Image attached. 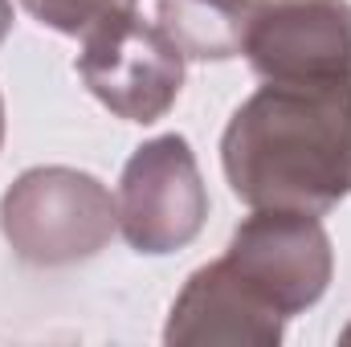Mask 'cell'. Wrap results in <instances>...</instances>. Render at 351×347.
Wrapping results in <instances>:
<instances>
[{
	"label": "cell",
	"mask_w": 351,
	"mask_h": 347,
	"mask_svg": "<svg viewBox=\"0 0 351 347\" xmlns=\"http://www.w3.org/2000/svg\"><path fill=\"white\" fill-rule=\"evenodd\" d=\"M21 4L29 8L33 21H41L53 33H66V37H82L102 16L135 8V0H21Z\"/></svg>",
	"instance_id": "9c48e42d"
},
{
	"label": "cell",
	"mask_w": 351,
	"mask_h": 347,
	"mask_svg": "<svg viewBox=\"0 0 351 347\" xmlns=\"http://www.w3.org/2000/svg\"><path fill=\"white\" fill-rule=\"evenodd\" d=\"M8 29H12V0H0V41L8 37Z\"/></svg>",
	"instance_id": "30bf717a"
},
{
	"label": "cell",
	"mask_w": 351,
	"mask_h": 347,
	"mask_svg": "<svg viewBox=\"0 0 351 347\" xmlns=\"http://www.w3.org/2000/svg\"><path fill=\"white\" fill-rule=\"evenodd\" d=\"M225 261L282 319L315 307L335 274V250L319 217L290 208H254L233 229Z\"/></svg>",
	"instance_id": "5b68a950"
},
{
	"label": "cell",
	"mask_w": 351,
	"mask_h": 347,
	"mask_svg": "<svg viewBox=\"0 0 351 347\" xmlns=\"http://www.w3.org/2000/svg\"><path fill=\"white\" fill-rule=\"evenodd\" d=\"M0 143H4V98H0Z\"/></svg>",
	"instance_id": "8fae6325"
},
{
	"label": "cell",
	"mask_w": 351,
	"mask_h": 347,
	"mask_svg": "<svg viewBox=\"0 0 351 347\" xmlns=\"http://www.w3.org/2000/svg\"><path fill=\"white\" fill-rule=\"evenodd\" d=\"M119 200L78 168H29L0 196V233L29 265H74L110 246Z\"/></svg>",
	"instance_id": "7a4b0ae2"
},
{
	"label": "cell",
	"mask_w": 351,
	"mask_h": 347,
	"mask_svg": "<svg viewBox=\"0 0 351 347\" xmlns=\"http://www.w3.org/2000/svg\"><path fill=\"white\" fill-rule=\"evenodd\" d=\"M245 58L265 82H339L351 78L348 0H265Z\"/></svg>",
	"instance_id": "8992f818"
},
{
	"label": "cell",
	"mask_w": 351,
	"mask_h": 347,
	"mask_svg": "<svg viewBox=\"0 0 351 347\" xmlns=\"http://www.w3.org/2000/svg\"><path fill=\"white\" fill-rule=\"evenodd\" d=\"M78 74L110 115L127 123H156L180 98L184 53L160 25L123 8L82 33Z\"/></svg>",
	"instance_id": "3957f363"
},
{
	"label": "cell",
	"mask_w": 351,
	"mask_h": 347,
	"mask_svg": "<svg viewBox=\"0 0 351 347\" xmlns=\"http://www.w3.org/2000/svg\"><path fill=\"white\" fill-rule=\"evenodd\" d=\"M221 164L250 208L331 213L351 196V78L265 82L233 110Z\"/></svg>",
	"instance_id": "6da1fadb"
},
{
	"label": "cell",
	"mask_w": 351,
	"mask_h": 347,
	"mask_svg": "<svg viewBox=\"0 0 351 347\" xmlns=\"http://www.w3.org/2000/svg\"><path fill=\"white\" fill-rule=\"evenodd\" d=\"M119 229L135 254L164 258L192 246L208 217V188L184 135H156L135 147L119 180Z\"/></svg>",
	"instance_id": "277c9868"
},
{
	"label": "cell",
	"mask_w": 351,
	"mask_h": 347,
	"mask_svg": "<svg viewBox=\"0 0 351 347\" xmlns=\"http://www.w3.org/2000/svg\"><path fill=\"white\" fill-rule=\"evenodd\" d=\"M343 339H348V344H351V327H348V331H343Z\"/></svg>",
	"instance_id": "7c38bea8"
},
{
	"label": "cell",
	"mask_w": 351,
	"mask_h": 347,
	"mask_svg": "<svg viewBox=\"0 0 351 347\" xmlns=\"http://www.w3.org/2000/svg\"><path fill=\"white\" fill-rule=\"evenodd\" d=\"M282 331H286V319L237 278L229 261L217 258L200 265L176 294L168 327H164V344L274 347L282 344Z\"/></svg>",
	"instance_id": "52a82bcc"
},
{
	"label": "cell",
	"mask_w": 351,
	"mask_h": 347,
	"mask_svg": "<svg viewBox=\"0 0 351 347\" xmlns=\"http://www.w3.org/2000/svg\"><path fill=\"white\" fill-rule=\"evenodd\" d=\"M265 0H160V29L184 62H229L245 53L250 29Z\"/></svg>",
	"instance_id": "ba28073f"
}]
</instances>
